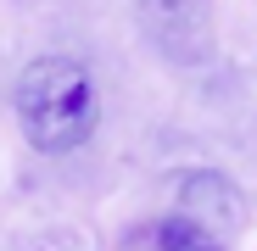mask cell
Returning a JSON list of instances; mask_svg holds the SVG:
<instances>
[{
	"label": "cell",
	"mask_w": 257,
	"mask_h": 251,
	"mask_svg": "<svg viewBox=\"0 0 257 251\" xmlns=\"http://www.w3.org/2000/svg\"><path fill=\"white\" fill-rule=\"evenodd\" d=\"M17 129L34 151L45 156H67L78 145H90L95 123H101V90L95 73L84 67L78 56H34L17 73Z\"/></svg>",
	"instance_id": "1"
},
{
	"label": "cell",
	"mask_w": 257,
	"mask_h": 251,
	"mask_svg": "<svg viewBox=\"0 0 257 251\" xmlns=\"http://www.w3.org/2000/svg\"><path fill=\"white\" fill-rule=\"evenodd\" d=\"M140 28L151 51L168 56L174 67H196L212 56V0H140Z\"/></svg>",
	"instance_id": "2"
},
{
	"label": "cell",
	"mask_w": 257,
	"mask_h": 251,
	"mask_svg": "<svg viewBox=\"0 0 257 251\" xmlns=\"http://www.w3.org/2000/svg\"><path fill=\"white\" fill-rule=\"evenodd\" d=\"M179 212L196 218V223H207L212 234H235L240 218H246V201H240V190L224 173H207L201 167V173H190L179 184Z\"/></svg>",
	"instance_id": "3"
},
{
	"label": "cell",
	"mask_w": 257,
	"mask_h": 251,
	"mask_svg": "<svg viewBox=\"0 0 257 251\" xmlns=\"http://www.w3.org/2000/svg\"><path fill=\"white\" fill-rule=\"evenodd\" d=\"M157 245H162V251H229L224 234H212L207 223H196V218H185V212L157 218Z\"/></svg>",
	"instance_id": "4"
},
{
	"label": "cell",
	"mask_w": 257,
	"mask_h": 251,
	"mask_svg": "<svg viewBox=\"0 0 257 251\" xmlns=\"http://www.w3.org/2000/svg\"><path fill=\"white\" fill-rule=\"evenodd\" d=\"M117 251H162V245H157V223H146V229H135V234H123Z\"/></svg>",
	"instance_id": "5"
}]
</instances>
